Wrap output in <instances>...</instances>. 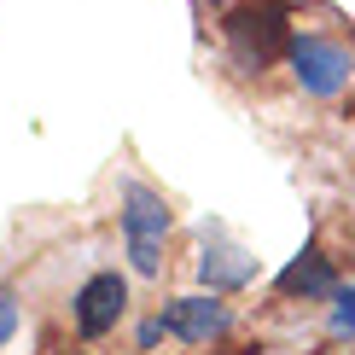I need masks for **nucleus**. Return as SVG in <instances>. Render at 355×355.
I'll use <instances>...</instances> for the list:
<instances>
[{
    "label": "nucleus",
    "instance_id": "obj_1",
    "mask_svg": "<svg viewBox=\"0 0 355 355\" xmlns=\"http://www.w3.org/2000/svg\"><path fill=\"white\" fill-rule=\"evenodd\" d=\"M291 18L279 0H245V6H233L227 18H221V41H227V58L239 76H262V70H274L279 58L291 47Z\"/></svg>",
    "mask_w": 355,
    "mask_h": 355
},
{
    "label": "nucleus",
    "instance_id": "obj_2",
    "mask_svg": "<svg viewBox=\"0 0 355 355\" xmlns=\"http://www.w3.org/2000/svg\"><path fill=\"white\" fill-rule=\"evenodd\" d=\"M286 64H291V76H297V87L309 99H338L349 87V76H355L349 47L344 41H327V35H291Z\"/></svg>",
    "mask_w": 355,
    "mask_h": 355
},
{
    "label": "nucleus",
    "instance_id": "obj_3",
    "mask_svg": "<svg viewBox=\"0 0 355 355\" xmlns=\"http://www.w3.org/2000/svg\"><path fill=\"white\" fill-rule=\"evenodd\" d=\"M128 315V279L105 268V274H94V279H82V291L70 297V320H76V338H105L116 332V320Z\"/></svg>",
    "mask_w": 355,
    "mask_h": 355
},
{
    "label": "nucleus",
    "instance_id": "obj_4",
    "mask_svg": "<svg viewBox=\"0 0 355 355\" xmlns=\"http://www.w3.org/2000/svg\"><path fill=\"white\" fill-rule=\"evenodd\" d=\"M164 332H175L181 344H221V338L233 332V309L216 297H175L164 309Z\"/></svg>",
    "mask_w": 355,
    "mask_h": 355
},
{
    "label": "nucleus",
    "instance_id": "obj_5",
    "mask_svg": "<svg viewBox=\"0 0 355 355\" xmlns=\"http://www.w3.org/2000/svg\"><path fill=\"white\" fill-rule=\"evenodd\" d=\"M274 291H279V297H303V303L332 297V291H338V268H332V257H320V245H303V257H291L286 268H279Z\"/></svg>",
    "mask_w": 355,
    "mask_h": 355
},
{
    "label": "nucleus",
    "instance_id": "obj_6",
    "mask_svg": "<svg viewBox=\"0 0 355 355\" xmlns=\"http://www.w3.org/2000/svg\"><path fill=\"white\" fill-rule=\"evenodd\" d=\"M169 227H175V216H169L164 192L128 181V187H123V239H157V245H164Z\"/></svg>",
    "mask_w": 355,
    "mask_h": 355
},
{
    "label": "nucleus",
    "instance_id": "obj_7",
    "mask_svg": "<svg viewBox=\"0 0 355 355\" xmlns=\"http://www.w3.org/2000/svg\"><path fill=\"white\" fill-rule=\"evenodd\" d=\"M198 279L210 291H239L257 279V257L239 245H204V257H198Z\"/></svg>",
    "mask_w": 355,
    "mask_h": 355
},
{
    "label": "nucleus",
    "instance_id": "obj_8",
    "mask_svg": "<svg viewBox=\"0 0 355 355\" xmlns=\"http://www.w3.org/2000/svg\"><path fill=\"white\" fill-rule=\"evenodd\" d=\"M327 332H332V338H355V286H338V291H332Z\"/></svg>",
    "mask_w": 355,
    "mask_h": 355
},
{
    "label": "nucleus",
    "instance_id": "obj_9",
    "mask_svg": "<svg viewBox=\"0 0 355 355\" xmlns=\"http://www.w3.org/2000/svg\"><path fill=\"white\" fill-rule=\"evenodd\" d=\"M128 268L146 274V279L164 274V245H157V239H128Z\"/></svg>",
    "mask_w": 355,
    "mask_h": 355
},
{
    "label": "nucleus",
    "instance_id": "obj_10",
    "mask_svg": "<svg viewBox=\"0 0 355 355\" xmlns=\"http://www.w3.org/2000/svg\"><path fill=\"white\" fill-rule=\"evenodd\" d=\"M12 332H18V291H0V349L12 344Z\"/></svg>",
    "mask_w": 355,
    "mask_h": 355
},
{
    "label": "nucleus",
    "instance_id": "obj_11",
    "mask_svg": "<svg viewBox=\"0 0 355 355\" xmlns=\"http://www.w3.org/2000/svg\"><path fill=\"white\" fill-rule=\"evenodd\" d=\"M157 338H164V315H157V320H146V327H140V349H157Z\"/></svg>",
    "mask_w": 355,
    "mask_h": 355
}]
</instances>
